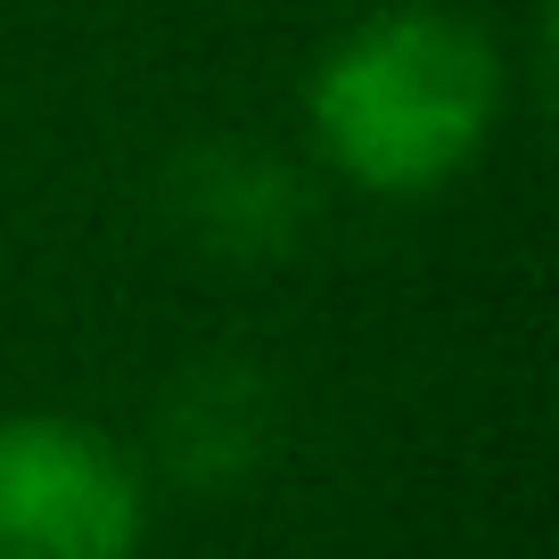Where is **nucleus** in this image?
Here are the masks:
<instances>
[{"instance_id": "4", "label": "nucleus", "mask_w": 559, "mask_h": 559, "mask_svg": "<svg viewBox=\"0 0 559 559\" xmlns=\"http://www.w3.org/2000/svg\"><path fill=\"white\" fill-rule=\"evenodd\" d=\"M230 181L239 190H223V174L214 181H190V198H198V214H190V230L206 247H280L288 239V214H297V190H288V174H280L272 157H247V148H230Z\"/></svg>"}, {"instance_id": "1", "label": "nucleus", "mask_w": 559, "mask_h": 559, "mask_svg": "<svg viewBox=\"0 0 559 559\" xmlns=\"http://www.w3.org/2000/svg\"><path fill=\"white\" fill-rule=\"evenodd\" d=\"M502 67L493 41L453 9H386L354 25L313 74V132L362 190L419 198L486 148Z\"/></svg>"}, {"instance_id": "3", "label": "nucleus", "mask_w": 559, "mask_h": 559, "mask_svg": "<svg viewBox=\"0 0 559 559\" xmlns=\"http://www.w3.org/2000/svg\"><path fill=\"white\" fill-rule=\"evenodd\" d=\"M157 437L190 486H230L272 437V395L247 362H206L174 386V403L157 412Z\"/></svg>"}, {"instance_id": "2", "label": "nucleus", "mask_w": 559, "mask_h": 559, "mask_svg": "<svg viewBox=\"0 0 559 559\" xmlns=\"http://www.w3.org/2000/svg\"><path fill=\"white\" fill-rule=\"evenodd\" d=\"M140 519V477L99 428L0 419V559H132Z\"/></svg>"}]
</instances>
